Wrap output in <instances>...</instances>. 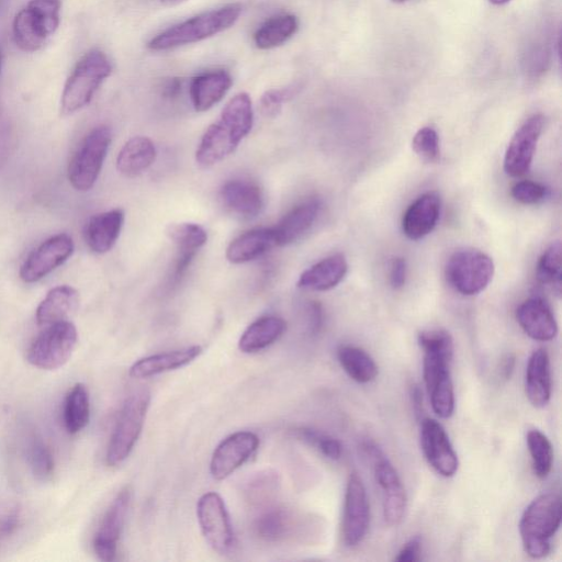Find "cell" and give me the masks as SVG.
Returning a JSON list of instances; mask_svg holds the SVG:
<instances>
[{
	"label": "cell",
	"instance_id": "1",
	"mask_svg": "<svg viewBox=\"0 0 562 562\" xmlns=\"http://www.w3.org/2000/svg\"><path fill=\"white\" fill-rule=\"evenodd\" d=\"M254 125L252 99L246 93L234 96L202 137L196 152L197 164L209 168L227 159L247 137Z\"/></svg>",
	"mask_w": 562,
	"mask_h": 562
},
{
	"label": "cell",
	"instance_id": "2",
	"mask_svg": "<svg viewBox=\"0 0 562 562\" xmlns=\"http://www.w3.org/2000/svg\"><path fill=\"white\" fill-rule=\"evenodd\" d=\"M419 343L424 351L423 376L432 408L437 417L449 419L455 411L453 337L445 330H430L419 335Z\"/></svg>",
	"mask_w": 562,
	"mask_h": 562
},
{
	"label": "cell",
	"instance_id": "3",
	"mask_svg": "<svg viewBox=\"0 0 562 562\" xmlns=\"http://www.w3.org/2000/svg\"><path fill=\"white\" fill-rule=\"evenodd\" d=\"M241 14L240 4L210 10L160 33L149 42L148 48L152 51H167L215 37L233 27Z\"/></svg>",
	"mask_w": 562,
	"mask_h": 562
},
{
	"label": "cell",
	"instance_id": "4",
	"mask_svg": "<svg viewBox=\"0 0 562 562\" xmlns=\"http://www.w3.org/2000/svg\"><path fill=\"white\" fill-rule=\"evenodd\" d=\"M561 498L557 493H545L536 498L523 513L520 533L528 556L546 557L561 524Z\"/></svg>",
	"mask_w": 562,
	"mask_h": 562
},
{
	"label": "cell",
	"instance_id": "5",
	"mask_svg": "<svg viewBox=\"0 0 562 562\" xmlns=\"http://www.w3.org/2000/svg\"><path fill=\"white\" fill-rule=\"evenodd\" d=\"M111 73L112 64L103 51L87 52L77 62L65 83L61 101L63 114H75L91 103L99 87Z\"/></svg>",
	"mask_w": 562,
	"mask_h": 562
},
{
	"label": "cell",
	"instance_id": "6",
	"mask_svg": "<svg viewBox=\"0 0 562 562\" xmlns=\"http://www.w3.org/2000/svg\"><path fill=\"white\" fill-rule=\"evenodd\" d=\"M61 0H30L14 20L13 33L17 47L25 52H36L59 29Z\"/></svg>",
	"mask_w": 562,
	"mask_h": 562
},
{
	"label": "cell",
	"instance_id": "7",
	"mask_svg": "<svg viewBox=\"0 0 562 562\" xmlns=\"http://www.w3.org/2000/svg\"><path fill=\"white\" fill-rule=\"evenodd\" d=\"M150 402V392L142 389L132 393L123 404L107 449L108 466L116 467L130 456L142 433Z\"/></svg>",
	"mask_w": 562,
	"mask_h": 562
},
{
	"label": "cell",
	"instance_id": "8",
	"mask_svg": "<svg viewBox=\"0 0 562 562\" xmlns=\"http://www.w3.org/2000/svg\"><path fill=\"white\" fill-rule=\"evenodd\" d=\"M493 275L492 258L475 249L454 253L446 265L448 284L464 296L480 294L489 286Z\"/></svg>",
	"mask_w": 562,
	"mask_h": 562
},
{
	"label": "cell",
	"instance_id": "9",
	"mask_svg": "<svg viewBox=\"0 0 562 562\" xmlns=\"http://www.w3.org/2000/svg\"><path fill=\"white\" fill-rule=\"evenodd\" d=\"M77 339L75 325L69 321L49 325L29 347L28 362L43 370L59 369L70 361Z\"/></svg>",
	"mask_w": 562,
	"mask_h": 562
},
{
	"label": "cell",
	"instance_id": "10",
	"mask_svg": "<svg viewBox=\"0 0 562 562\" xmlns=\"http://www.w3.org/2000/svg\"><path fill=\"white\" fill-rule=\"evenodd\" d=\"M112 140L111 130L100 126L87 134L69 166L70 183L76 190L87 191L97 182Z\"/></svg>",
	"mask_w": 562,
	"mask_h": 562
},
{
	"label": "cell",
	"instance_id": "11",
	"mask_svg": "<svg viewBox=\"0 0 562 562\" xmlns=\"http://www.w3.org/2000/svg\"><path fill=\"white\" fill-rule=\"evenodd\" d=\"M365 454L374 464L376 481L384 496V517L389 526L399 525L407 510V492L398 471L379 447L372 442L363 445Z\"/></svg>",
	"mask_w": 562,
	"mask_h": 562
},
{
	"label": "cell",
	"instance_id": "12",
	"mask_svg": "<svg viewBox=\"0 0 562 562\" xmlns=\"http://www.w3.org/2000/svg\"><path fill=\"white\" fill-rule=\"evenodd\" d=\"M197 516L202 535L221 555H229L236 547V537L223 499L216 492H208L197 503Z\"/></svg>",
	"mask_w": 562,
	"mask_h": 562
},
{
	"label": "cell",
	"instance_id": "13",
	"mask_svg": "<svg viewBox=\"0 0 562 562\" xmlns=\"http://www.w3.org/2000/svg\"><path fill=\"white\" fill-rule=\"evenodd\" d=\"M370 507L364 482L353 471L348 477L344 515L342 523V538L346 547H356L362 544L369 530Z\"/></svg>",
	"mask_w": 562,
	"mask_h": 562
},
{
	"label": "cell",
	"instance_id": "14",
	"mask_svg": "<svg viewBox=\"0 0 562 562\" xmlns=\"http://www.w3.org/2000/svg\"><path fill=\"white\" fill-rule=\"evenodd\" d=\"M74 252V242L70 235L59 234L43 242L22 264L20 278L32 284L47 277L63 265Z\"/></svg>",
	"mask_w": 562,
	"mask_h": 562
},
{
	"label": "cell",
	"instance_id": "15",
	"mask_svg": "<svg viewBox=\"0 0 562 562\" xmlns=\"http://www.w3.org/2000/svg\"><path fill=\"white\" fill-rule=\"evenodd\" d=\"M544 126L545 118L542 115H534L515 132L504 156L505 173L512 177H520L530 171Z\"/></svg>",
	"mask_w": 562,
	"mask_h": 562
},
{
	"label": "cell",
	"instance_id": "16",
	"mask_svg": "<svg viewBox=\"0 0 562 562\" xmlns=\"http://www.w3.org/2000/svg\"><path fill=\"white\" fill-rule=\"evenodd\" d=\"M260 438L252 432H236L223 440L213 452L210 472L213 479H227L257 451Z\"/></svg>",
	"mask_w": 562,
	"mask_h": 562
},
{
	"label": "cell",
	"instance_id": "17",
	"mask_svg": "<svg viewBox=\"0 0 562 562\" xmlns=\"http://www.w3.org/2000/svg\"><path fill=\"white\" fill-rule=\"evenodd\" d=\"M420 436L427 462L437 474L454 477L459 467L458 457L442 424L430 418L424 419Z\"/></svg>",
	"mask_w": 562,
	"mask_h": 562
},
{
	"label": "cell",
	"instance_id": "18",
	"mask_svg": "<svg viewBox=\"0 0 562 562\" xmlns=\"http://www.w3.org/2000/svg\"><path fill=\"white\" fill-rule=\"evenodd\" d=\"M130 501V489H122L111 502L101 521L94 538V550L100 560L111 562L116 559L118 543L126 522Z\"/></svg>",
	"mask_w": 562,
	"mask_h": 562
},
{
	"label": "cell",
	"instance_id": "19",
	"mask_svg": "<svg viewBox=\"0 0 562 562\" xmlns=\"http://www.w3.org/2000/svg\"><path fill=\"white\" fill-rule=\"evenodd\" d=\"M517 322L531 339L549 342L558 334V324L552 308L541 297L527 299L516 311Z\"/></svg>",
	"mask_w": 562,
	"mask_h": 562
},
{
	"label": "cell",
	"instance_id": "20",
	"mask_svg": "<svg viewBox=\"0 0 562 562\" xmlns=\"http://www.w3.org/2000/svg\"><path fill=\"white\" fill-rule=\"evenodd\" d=\"M441 197L426 193L413 202L404 213L402 229L410 240L418 241L429 235L441 215Z\"/></svg>",
	"mask_w": 562,
	"mask_h": 562
},
{
	"label": "cell",
	"instance_id": "21",
	"mask_svg": "<svg viewBox=\"0 0 562 562\" xmlns=\"http://www.w3.org/2000/svg\"><path fill=\"white\" fill-rule=\"evenodd\" d=\"M166 233L178 249L174 271V280L178 281L185 275L201 247L207 243L208 234L196 223L171 224Z\"/></svg>",
	"mask_w": 562,
	"mask_h": 562
},
{
	"label": "cell",
	"instance_id": "22",
	"mask_svg": "<svg viewBox=\"0 0 562 562\" xmlns=\"http://www.w3.org/2000/svg\"><path fill=\"white\" fill-rule=\"evenodd\" d=\"M321 202L311 198L292 209L274 229L276 246H287L297 242L317 221Z\"/></svg>",
	"mask_w": 562,
	"mask_h": 562
},
{
	"label": "cell",
	"instance_id": "23",
	"mask_svg": "<svg viewBox=\"0 0 562 562\" xmlns=\"http://www.w3.org/2000/svg\"><path fill=\"white\" fill-rule=\"evenodd\" d=\"M232 84V76L223 70L210 71L194 77L189 91L195 110L205 112L215 107L226 97Z\"/></svg>",
	"mask_w": 562,
	"mask_h": 562
},
{
	"label": "cell",
	"instance_id": "24",
	"mask_svg": "<svg viewBox=\"0 0 562 562\" xmlns=\"http://www.w3.org/2000/svg\"><path fill=\"white\" fill-rule=\"evenodd\" d=\"M125 213L116 209L94 216L85 229V241L94 253L105 254L115 246L119 239Z\"/></svg>",
	"mask_w": 562,
	"mask_h": 562
},
{
	"label": "cell",
	"instance_id": "25",
	"mask_svg": "<svg viewBox=\"0 0 562 562\" xmlns=\"http://www.w3.org/2000/svg\"><path fill=\"white\" fill-rule=\"evenodd\" d=\"M202 353L200 346H190L173 352L156 354L139 359L130 368L134 379L151 378L193 363Z\"/></svg>",
	"mask_w": 562,
	"mask_h": 562
},
{
	"label": "cell",
	"instance_id": "26",
	"mask_svg": "<svg viewBox=\"0 0 562 562\" xmlns=\"http://www.w3.org/2000/svg\"><path fill=\"white\" fill-rule=\"evenodd\" d=\"M526 396L536 408H544L552 398V373L549 356L544 348H538L527 364Z\"/></svg>",
	"mask_w": 562,
	"mask_h": 562
},
{
	"label": "cell",
	"instance_id": "27",
	"mask_svg": "<svg viewBox=\"0 0 562 562\" xmlns=\"http://www.w3.org/2000/svg\"><path fill=\"white\" fill-rule=\"evenodd\" d=\"M221 198L230 210L244 218H254L264 208L263 191L256 184L234 179L223 185Z\"/></svg>",
	"mask_w": 562,
	"mask_h": 562
},
{
	"label": "cell",
	"instance_id": "28",
	"mask_svg": "<svg viewBox=\"0 0 562 562\" xmlns=\"http://www.w3.org/2000/svg\"><path fill=\"white\" fill-rule=\"evenodd\" d=\"M347 271L348 264L344 255L335 254L303 272L298 280V287L313 291H328L341 284Z\"/></svg>",
	"mask_w": 562,
	"mask_h": 562
},
{
	"label": "cell",
	"instance_id": "29",
	"mask_svg": "<svg viewBox=\"0 0 562 562\" xmlns=\"http://www.w3.org/2000/svg\"><path fill=\"white\" fill-rule=\"evenodd\" d=\"M80 305L78 292L70 286L52 289L37 309V323L40 327H49L54 323L67 321Z\"/></svg>",
	"mask_w": 562,
	"mask_h": 562
},
{
	"label": "cell",
	"instance_id": "30",
	"mask_svg": "<svg viewBox=\"0 0 562 562\" xmlns=\"http://www.w3.org/2000/svg\"><path fill=\"white\" fill-rule=\"evenodd\" d=\"M276 246L274 229H255L235 239L227 251L233 264H244L256 260Z\"/></svg>",
	"mask_w": 562,
	"mask_h": 562
},
{
	"label": "cell",
	"instance_id": "31",
	"mask_svg": "<svg viewBox=\"0 0 562 562\" xmlns=\"http://www.w3.org/2000/svg\"><path fill=\"white\" fill-rule=\"evenodd\" d=\"M156 155L155 145L149 138H132L123 146L118 155V171L129 178L140 176L152 166Z\"/></svg>",
	"mask_w": 562,
	"mask_h": 562
},
{
	"label": "cell",
	"instance_id": "32",
	"mask_svg": "<svg viewBox=\"0 0 562 562\" xmlns=\"http://www.w3.org/2000/svg\"><path fill=\"white\" fill-rule=\"evenodd\" d=\"M287 329L286 322L277 317H264L253 322L241 336L240 351L255 354L277 342Z\"/></svg>",
	"mask_w": 562,
	"mask_h": 562
},
{
	"label": "cell",
	"instance_id": "33",
	"mask_svg": "<svg viewBox=\"0 0 562 562\" xmlns=\"http://www.w3.org/2000/svg\"><path fill=\"white\" fill-rule=\"evenodd\" d=\"M299 29V20L294 15H279L268 19L254 35L257 49L272 50L283 46Z\"/></svg>",
	"mask_w": 562,
	"mask_h": 562
},
{
	"label": "cell",
	"instance_id": "34",
	"mask_svg": "<svg viewBox=\"0 0 562 562\" xmlns=\"http://www.w3.org/2000/svg\"><path fill=\"white\" fill-rule=\"evenodd\" d=\"M337 358L344 372L358 384H369L374 381L379 373L374 358L363 348L352 345H344L337 351Z\"/></svg>",
	"mask_w": 562,
	"mask_h": 562
},
{
	"label": "cell",
	"instance_id": "35",
	"mask_svg": "<svg viewBox=\"0 0 562 562\" xmlns=\"http://www.w3.org/2000/svg\"><path fill=\"white\" fill-rule=\"evenodd\" d=\"M63 420L67 433L82 432L91 420V400L85 385L76 384L64 401Z\"/></svg>",
	"mask_w": 562,
	"mask_h": 562
},
{
	"label": "cell",
	"instance_id": "36",
	"mask_svg": "<svg viewBox=\"0 0 562 562\" xmlns=\"http://www.w3.org/2000/svg\"><path fill=\"white\" fill-rule=\"evenodd\" d=\"M291 528L290 513L284 508L268 507L254 521L255 534L265 542L276 543L284 539Z\"/></svg>",
	"mask_w": 562,
	"mask_h": 562
},
{
	"label": "cell",
	"instance_id": "37",
	"mask_svg": "<svg viewBox=\"0 0 562 562\" xmlns=\"http://www.w3.org/2000/svg\"><path fill=\"white\" fill-rule=\"evenodd\" d=\"M25 456L32 471V475L41 482H47L54 475V458L50 447L37 433L27 436L25 442Z\"/></svg>",
	"mask_w": 562,
	"mask_h": 562
},
{
	"label": "cell",
	"instance_id": "38",
	"mask_svg": "<svg viewBox=\"0 0 562 562\" xmlns=\"http://www.w3.org/2000/svg\"><path fill=\"white\" fill-rule=\"evenodd\" d=\"M526 441L532 457L535 476L539 479H546L552 472L554 464L552 443L545 434L538 430L528 432Z\"/></svg>",
	"mask_w": 562,
	"mask_h": 562
},
{
	"label": "cell",
	"instance_id": "39",
	"mask_svg": "<svg viewBox=\"0 0 562 562\" xmlns=\"http://www.w3.org/2000/svg\"><path fill=\"white\" fill-rule=\"evenodd\" d=\"M536 276L539 283L552 289L558 296L560 295L562 268L561 244L559 242L550 245L539 258Z\"/></svg>",
	"mask_w": 562,
	"mask_h": 562
},
{
	"label": "cell",
	"instance_id": "40",
	"mask_svg": "<svg viewBox=\"0 0 562 562\" xmlns=\"http://www.w3.org/2000/svg\"><path fill=\"white\" fill-rule=\"evenodd\" d=\"M412 148L420 159L425 162L434 163L440 160V137H438L436 130L431 127H424L415 133Z\"/></svg>",
	"mask_w": 562,
	"mask_h": 562
},
{
	"label": "cell",
	"instance_id": "41",
	"mask_svg": "<svg viewBox=\"0 0 562 562\" xmlns=\"http://www.w3.org/2000/svg\"><path fill=\"white\" fill-rule=\"evenodd\" d=\"M297 433L303 441L316 447L323 456L331 460H339L342 457V445L336 438L311 429H301Z\"/></svg>",
	"mask_w": 562,
	"mask_h": 562
},
{
	"label": "cell",
	"instance_id": "42",
	"mask_svg": "<svg viewBox=\"0 0 562 562\" xmlns=\"http://www.w3.org/2000/svg\"><path fill=\"white\" fill-rule=\"evenodd\" d=\"M511 194L520 204L537 205L547 198L548 189L539 183L523 181L514 185Z\"/></svg>",
	"mask_w": 562,
	"mask_h": 562
},
{
	"label": "cell",
	"instance_id": "43",
	"mask_svg": "<svg viewBox=\"0 0 562 562\" xmlns=\"http://www.w3.org/2000/svg\"><path fill=\"white\" fill-rule=\"evenodd\" d=\"M296 89L292 86L266 92L261 100L263 114L271 118L278 116L284 103L295 95Z\"/></svg>",
	"mask_w": 562,
	"mask_h": 562
},
{
	"label": "cell",
	"instance_id": "44",
	"mask_svg": "<svg viewBox=\"0 0 562 562\" xmlns=\"http://www.w3.org/2000/svg\"><path fill=\"white\" fill-rule=\"evenodd\" d=\"M526 70L530 75H542L547 70L549 63V51L546 47L537 46L533 48L526 59Z\"/></svg>",
	"mask_w": 562,
	"mask_h": 562
},
{
	"label": "cell",
	"instance_id": "45",
	"mask_svg": "<svg viewBox=\"0 0 562 562\" xmlns=\"http://www.w3.org/2000/svg\"><path fill=\"white\" fill-rule=\"evenodd\" d=\"M407 262L402 257L393 258L390 269V283L393 289H401L406 285Z\"/></svg>",
	"mask_w": 562,
	"mask_h": 562
},
{
	"label": "cell",
	"instance_id": "46",
	"mask_svg": "<svg viewBox=\"0 0 562 562\" xmlns=\"http://www.w3.org/2000/svg\"><path fill=\"white\" fill-rule=\"evenodd\" d=\"M422 542L420 537H414L404 545L398 556L395 558L399 562H417L422 559Z\"/></svg>",
	"mask_w": 562,
	"mask_h": 562
},
{
	"label": "cell",
	"instance_id": "47",
	"mask_svg": "<svg viewBox=\"0 0 562 562\" xmlns=\"http://www.w3.org/2000/svg\"><path fill=\"white\" fill-rule=\"evenodd\" d=\"M20 523V513L17 509L10 510L0 517V543L13 535Z\"/></svg>",
	"mask_w": 562,
	"mask_h": 562
},
{
	"label": "cell",
	"instance_id": "48",
	"mask_svg": "<svg viewBox=\"0 0 562 562\" xmlns=\"http://www.w3.org/2000/svg\"><path fill=\"white\" fill-rule=\"evenodd\" d=\"M322 309L319 303L314 302L310 308V328L313 333H318L322 327Z\"/></svg>",
	"mask_w": 562,
	"mask_h": 562
},
{
	"label": "cell",
	"instance_id": "49",
	"mask_svg": "<svg viewBox=\"0 0 562 562\" xmlns=\"http://www.w3.org/2000/svg\"><path fill=\"white\" fill-rule=\"evenodd\" d=\"M516 364L514 355L509 354L504 356L500 364V377L504 380L511 379Z\"/></svg>",
	"mask_w": 562,
	"mask_h": 562
},
{
	"label": "cell",
	"instance_id": "50",
	"mask_svg": "<svg viewBox=\"0 0 562 562\" xmlns=\"http://www.w3.org/2000/svg\"><path fill=\"white\" fill-rule=\"evenodd\" d=\"M413 402L415 404V411L420 412L422 409V393L419 388H414L413 393Z\"/></svg>",
	"mask_w": 562,
	"mask_h": 562
},
{
	"label": "cell",
	"instance_id": "51",
	"mask_svg": "<svg viewBox=\"0 0 562 562\" xmlns=\"http://www.w3.org/2000/svg\"><path fill=\"white\" fill-rule=\"evenodd\" d=\"M179 88H181V84H179L178 81H173L167 85L166 94L168 96H175L178 93Z\"/></svg>",
	"mask_w": 562,
	"mask_h": 562
},
{
	"label": "cell",
	"instance_id": "52",
	"mask_svg": "<svg viewBox=\"0 0 562 562\" xmlns=\"http://www.w3.org/2000/svg\"><path fill=\"white\" fill-rule=\"evenodd\" d=\"M187 0H161V3L167 7H173L186 3Z\"/></svg>",
	"mask_w": 562,
	"mask_h": 562
},
{
	"label": "cell",
	"instance_id": "53",
	"mask_svg": "<svg viewBox=\"0 0 562 562\" xmlns=\"http://www.w3.org/2000/svg\"><path fill=\"white\" fill-rule=\"evenodd\" d=\"M511 2V0H490V3L496 6H503L507 5Z\"/></svg>",
	"mask_w": 562,
	"mask_h": 562
},
{
	"label": "cell",
	"instance_id": "54",
	"mask_svg": "<svg viewBox=\"0 0 562 562\" xmlns=\"http://www.w3.org/2000/svg\"><path fill=\"white\" fill-rule=\"evenodd\" d=\"M2 67H3V53L2 50H0V72H2Z\"/></svg>",
	"mask_w": 562,
	"mask_h": 562
},
{
	"label": "cell",
	"instance_id": "55",
	"mask_svg": "<svg viewBox=\"0 0 562 562\" xmlns=\"http://www.w3.org/2000/svg\"><path fill=\"white\" fill-rule=\"evenodd\" d=\"M392 2L396 4H402L404 2H407V0H392Z\"/></svg>",
	"mask_w": 562,
	"mask_h": 562
}]
</instances>
